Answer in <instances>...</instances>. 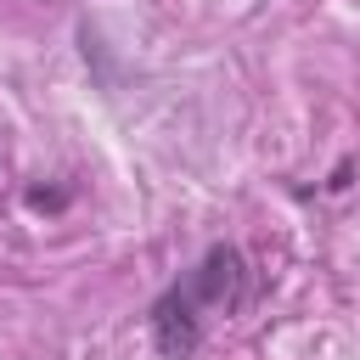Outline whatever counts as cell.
Here are the masks:
<instances>
[{
	"label": "cell",
	"mask_w": 360,
	"mask_h": 360,
	"mask_svg": "<svg viewBox=\"0 0 360 360\" xmlns=\"http://www.w3.org/2000/svg\"><path fill=\"white\" fill-rule=\"evenodd\" d=\"M62 202H68V191H45V186L28 191V208H62Z\"/></svg>",
	"instance_id": "cell-3"
},
{
	"label": "cell",
	"mask_w": 360,
	"mask_h": 360,
	"mask_svg": "<svg viewBox=\"0 0 360 360\" xmlns=\"http://www.w3.org/2000/svg\"><path fill=\"white\" fill-rule=\"evenodd\" d=\"M152 343H158V354L163 360H191L197 349H202V315L191 309V304H180L174 298V287L152 304Z\"/></svg>",
	"instance_id": "cell-2"
},
{
	"label": "cell",
	"mask_w": 360,
	"mask_h": 360,
	"mask_svg": "<svg viewBox=\"0 0 360 360\" xmlns=\"http://www.w3.org/2000/svg\"><path fill=\"white\" fill-rule=\"evenodd\" d=\"M174 298L191 304L202 321H208V315H231V309H242V298H248V259H242L231 242L208 248L202 264H197L186 281H174Z\"/></svg>",
	"instance_id": "cell-1"
}]
</instances>
